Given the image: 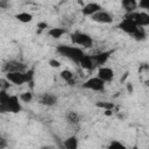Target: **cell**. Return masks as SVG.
<instances>
[{
	"mask_svg": "<svg viewBox=\"0 0 149 149\" xmlns=\"http://www.w3.org/2000/svg\"><path fill=\"white\" fill-rule=\"evenodd\" d=\"M97 76L100 79H102L105 83H108L114 79V71H113V69H111L108 66H100L98 69Z\"/></svg>",
	"mask_w": 149,
	"mask_h": 149,
	"instance_id": "cell-11",
	"label": "cell"
},
{
	"mask_svg": "<svg viewBox=\"0 0 149 149\" xmlns=\"http://www.w3.org/2000/svg\"><path fill=\"white\" fill-rule=\"evenodd\" d=\"M105 84L106 83L102 79H100L98 76H95V77L88 78L86 81H84V84L81 86H83V88H86L90 91L102 92V91H105Z\"/></svg>",
	"mask_w": 149,
	"mask_h": 149,
	"instance_id": "cell-4",
	"label": "cell"
},
{
	"mask_svg": "<svg viewBox=\"0 0 149 149\" xmlns=\"http://www.w3.org/2000/svg\"><path fill=\"white\" fill-rule=\"evenodd\" d=\"M49 26H48V23L47 22H38L37 23V28L40 29V30H44V29H47Z\"/></svg>",
	"mask_w": 149,
	"mask_h": 149,
	"instance_id": "cell-29",
	"label": "cell"
},
{
	"mask_svg": "<svg viewBox=\"0 0 149 149\" xmlns=\"http://www.w3.org/2000/svg\"><path fill=\"white\" fill-rule=\"evenodd\" d=\"M19 97H20V99H21L22 102H30V101L33 100V93L29 92V91H27V92H22Z\"/></svg>",
	"mask_w": 149,
	"mask_h": 149,
	"instance_id": "cell-23",
	"label": "cell"
},
{
	"mask_svg": "<svg viewBox=\"0 0 149 149\" xmlns=\"http://www.w3.org/2000/svg\"><path fill=\"white\" fill-rule=\"evenodd\" d=\"M139 7L141 9H148L149 10V0H139Z\"/></svg>",
	"mask_w": 149,
	"mask_h": 149,
	"instance_id": "cell-26",
	"label": "cell"
},
{
	"mask_svg": "<svg viewBox=\"0 0 149 149\" xmlns=\"http://www.w3.org/2000/svg\"><path fill=\"white\" fill-rule=\"evenodd\" d=\"M6 78L14 85H22L24 83H27V78L24 74V71H14V72H7L6 73Z\"/></svg>",
	"mask_w": 149,
	"mask_h": 149,
	"instance_id": "cell-8",
	"label": "cell"
},
{
	"mask_svg": "<svg viewBox=\"0 0 149 149\" xmlns=\"http://www.w3.org/2000/svg\"><path fill=\"white\" fill-rule=\"evenodd\" d=\"M79 65H80L83 69L88 70V71H91V70H93V69L95 68V64H94V62H93L92 56L86 55V54L81 57V59H80V62H79Z\"/></svg>",
	"mask_w": 149,
	"mask_h": 149,
	"instance_id": "cell-14",
	"label": "cell"
},
{
	"mask_svg": "<svg viewBox=\"0 0 149 149\" xmlns=\"http://www.w3.org/2000/svg\"><path fill=\"white\" fill-rule=\"evenodd\" d=\"M118 28L120 29V30H122L123 33H126V34H128V35H132L133 36V34L137 30V28H139V26L132 20V19H129V17H126L125 16V19L118 24Z\"/></svg>",
	"mask_w": 149,
	"mask_h": 149,
	"instance_id": "cell-6",
	"label": "cell"
},
{
	"mask_svg": "<svg viewBox=\"0 0 149 149\" xmlns=\"http://www.w3.org/2000/svg\"><path fill=\"white\" fill-rule=\"evenodd\" d=\"M34 73H35V70H34V69H28V70L24 71V74H26V78H27V83L33 81V79H34Z\"/></svg>",
	"mask_w": 149,
	"mask_h": 149,
	"instance_id": "cell-24",
	"label": "cell"
},
{
	"mask_svg": "<svg viewBox=\"0 0 149 149\" xmlns=\"http://www.w3.org/2000/svg\"><path fill=\"white\" fill-rule=\"evenodd\" d=\"M14 17H15L19 22H22V23H29V22H31L33 19H34V16H33L30 13H28V12L17 13V14L14 15Z\"/></svg>",
	"mask_w": 149,
	"mask_h": 149,
	"instance_id": "cell-17",
	"label": "cell"
},
{
	"mask_svg": "<svg viewBox=\"0 0 149 149\" xmlns=\"http://www.w3.org/2000/svg\"><path fill=\"white\" fill-rule=\"evenodd\" d=\"M38 101H40V104L50 107V106H54L57 104V97L52 93H43L38 98Z\"/></svg>",
	"mask_w": 149,
	"mask_h": 149,
	"instance_id": "cell-13",
	"label": "cell"
},
{
	"mask_svg": "<svg viewBox=\"0 0 149 149\" xmlns=\"http://www.w3.org/2000/svg\"><path fill=\"white\" fill-rule=\"evenodd\" d=\"M101 9H104V8L98 2H88V3H86V5L83 6L81 13H83L84 16H88L90 17V16H92L93 14H95L97 12H99Z\"/></svg>",
	"mask_w": 149,
	"mask_h": 149,
	"instance_id": "cell-10",
	"label": "cell"
},
{
	"mask_svg": "<svg viewBox=\"0 0 149 149\" xmlns=\"http://www.w3.org/2000/svg\"><path fill=\"white\" fill-rule=\"evenodd\" d=\"M146 36H147V34H146V30L143 29V27H139L137 30L133 34V37L136 41H143V40H146Z\"/></svg>",
	"mask_w": 149,
	"mask_h": 149,
	"instance_id": "cell-20",
	"label": "cell"
},
{
	"mask_svg": "<svg viewBox=\"0 0 149 149\" xmlns=\"http://www.w3.org/2000/svg\"><path fill=\"white\" fill-rule=\"evenodd\" d=\"M49 65H50L51 68L58 69V68L61 66V62H59V61H57V59H55V58H52V59H50V61H49Z\"/></svg>",
	"mask_w": 149,
	"mask_h": 149,
	"instance_id": "cell-27",
	"label": "cell"
},
{
	"mask_svg": "<svg viewBox=\"0 0 149 149\" xmlns=\"http://www.w3.org/2000/svg\"><path fill=\"white\" fill-rule=\"evenodd\" d=\"M9 86H10V81L7 78L1 79V90H7Z\"/></svg>",
	"mask_w": 149,
	"mask_h": 149,
	"instance_id": "cell-28",
	"label": "cell"
},
{
	"mask_svg": "<svg viewBox=\"0 0 149 149\" xmlns=\"http://www.w3.org/2000/svg\"><path fill=\"white\" fill-rule=\"evenodd\" d=\"M65 119H66V122H68V123H70V125H77V123H79V121H80V115H79L77 112L70 111V112L66 113Z\"/></svg>",
	"mask_w": 149,
	"mask_h": 149,
	"instance_id": "cell-18",
	"label": "cell"
},
{
	"mask_svg": "<svg viewBox=\"0 0 149 149\" xmlns=\"http://www.w3.org/2000/svg\"><path fill=\"white\" fill-rule=\"evenodd\" d=\"M95 107L101 108V109H113L114 108V104L109 102V101H97L95 102Z\"/></svg>",
	"mask_w": 149,
	"mask_h": 149,
	"instance_id": "cell-21",
	"label": "cell"
},
{
	"mask_svg": "<svg viewBox=\"0 0 149 149\" xmlns=\"http://www.w3.org/2000/svg\"><path fill=\"white\" fill-rule=\"evenodd\" d=\"M68 31H66V29L65 28H61V27H55V28H50L49 30H48V35L50 36V37H52V38H55V40H58V38H61L64 34H66Z\"/></svg>",
	"mask_w": 149,
	"mask_h": 149,
	"instance_id": "cell-16",
	"label": "cell"
},
{
	"mask_svg": "<svg viewBox=\"0 0 149 149\" xmlns=\"http://www.w3.org/2000/svg\"><path fill=\"white\" fill-rule=\"evenodd\" d=\"M125 16L132 19L139 27H149V14L146 12L134 10L130 13H126Z\"/></svg>",
	"mask_w": 149,
	"mask_h": 149,
	"instance_id": "cell-3",
	"label": "cell"
},
{
	"mask_svg": "<svg viewBox=\"0 0 149 149\" xmlns=\"http://www.w3.org/2000/svg\"><path fill=\"white\" fill-rule=\"evenodd\" d=\"M27 70V66L19 62V61H8L7 63H5L3 65V71L7 73V72H14V71H26Z\"/></svg>",
	"mask_w": 149,
	"mask_h": 149,
	"instance_id": "cell-9",
	"label": "cell"
},
{
	"mask_svg": "<svg viewBox=\"0 0 149 149\" xmlns=\"http://www.w3.org/2000/svg\"><path fill=\"white\" fill-rule=\"evenodd\" d=\"M112 114H113V109H105V115L109 116V115H112Z\"/></svg>",
	"mask_w": 149,
	"mask_h": 149,
	"instance_id": "cell-32",
	"label": "cell"
},
{
	"mask_svg": "<svg viewBox=\"0 0 149 149\" xmlns=\"http://www.w3.org/2000/svg\"><path fill=\"white\" fill-rule=\"evenodd\" d=\"M70 38H71V42L74 45H79V47H83V48H91L93 45V38L88 34L83 33V31L71 33Z\"/></svg>",
	"mask_w": 149,
	"mask_h": 149,
	"instance_id": "cell-2",
	"label": "cell"
},
{
	"mask_svg": "<svg viewBox=\"0 0 149 149\" xmlns=\"http://www.w3.org/2000/svg\"><path fill=\"white\" fill-rule=\"evenodd\" d=\"M112 52H113V51L109 50V51H101V52H99V54L93 55L92 58H93L94 64H95V65H100V66H102V65L108 61V58L111 57Z\"/></svg>",
	"mask_w": 149,
	"mask_h": 149,
	"instance_id": "cell-12",
	"label": "cell"
},
{
	"mask_svg": "<svg viewBox=\"0 0 149 149\" xmlns=\"http://www.w3.org/2000/svg\"><path fill=\"white\" fill-rule=\"evenodd\" d=\"M90 17H91V20H92L93 22L102 23V24H109V23H112V22L114 21L113 15H112L111 13H108L107 10H104V9L97 12L95 14H93V15L90 16Z\"/></svg>",
	"mask_w": 149,
	"mask_h": 149,
	"instance_id": "cell-5",
	"label": "cell"
},
{
	"mask_svg": "<svg viewBox=\"0 0 149 149\" xmlns=\"http://www.w3.org/2000/svg\"><path fill=\"white\" fill-rule=\"evenodd\" d=\"M5 147H6V140L1 139V140H0V149H3Z\"/></svg>",
	"mask_w": 149,
	"mask_h": 149,
	"instance_id": "cell-31",
	"label": "cell"
},
{
	"mask_svg": "<svg viewBox=\"0 0 149 149\" xmlns=\"http://www.w3.org/2000/svg\"><path fill=\"white\" fill-rule=\"evenodd\" d=\"M21 99L19 95L16 94H10L8 102L6 105V112H10V113H20L22 111V106H21Z\"/></svg>",
	"mask_w": 149,
	"mask_h": 149,
	"instance_id": "cell-7",
	"label": "cell"
},
{
	"mask_svg": "<svg viewBox=\"0 0 149 149\" xmlns=\"http://www.w3.org/2000/svg\"><path fill=\"white\" fill-rule=\"evenodd\" d=\"M108 148H125V146L121 143V142H119V141H116V140H114V141H112L111 143H109V146H108Z\"/></svg>",
	"mask_w": 149,
	"mask_h": 149,
	"instance_id": "cell-25",
	"label": "cell"
},
{
	"mask_svg": "<svg viewBox=\"0 0 149 149\" xmlns=\"http://www.w3.org/2000/svg\"><path fill=\"white\" fill-rule=\"evenodd\" d=\"M57 52L61 54L62 56L69 58L70 61L79 64L81 57L85 55L83 49L81 48H78V47H74V45H65V44H59L57 45L56 48Z\"/></svg>",
	"mask_w": 149,
	"mask_h": 149,
	"instance_id": "cell-1",
	"label": "cell"
},
{
	"mask_svg": "<svg viewBox=\"0 0 149 149\" xmlns=\"http://www.w3.org/2000/svg\"><path fill=\"white\" fill-rule=\"evenodd\" d=\"M127 91H128V93H133L134 88H133V84L132 83H127Z\"/></svg>",
	"mask_w": 149,
	"mask_h": 149,
	"instance_id": "cell-30",
	"label": "cell"
},
{
	"mask_svg": "<svg viewBox=\"0 0 149 149\" xmlns=\"http://www.w3.org/2000/svg\"><path fill=\"white\" fill-rule=\"evenodd\" d=\"M59 76H61V78H62L63 80H65V81H68V83H70V81L73 79V73H72L70 70H63V71H61Z\"/></svg>",
	"mask_w": 149,
	"mask_h": 149,
	"instance_id": "cell-22",
	"label": "cell"
},
{
	"mask_svg": "<svg viewBox=\"0 0 149 149\" xmlns=\"http://www.w3.org/2000/svg\"><path fill=\"white\" fill-rule=\"evenodd\" d=\"M121 6L127 13H130L139 7V0H121Z\"/></svg>",
	"mask_w": 149,
	"mask_h": 149,
	"instance_id": "cell-15",
	"label": "cell"
},
{
	"mask_svg": "<svg viewBox=\"0 0 149 149\" xmlns=\"http://www.w3.org/2000/svg\"><path fill=\"white\" fill-rule=\"evenodd\" d=\"M63 146L66 148V149H76L78 147V139L77 136L72 135L70 137H68L64 142H63Z\"/></svg>",
	"mask_w": 149,
	"mask_h": 149,
	"instance_id": "cell-19",
	"label": "cell"
}]
</instances>
